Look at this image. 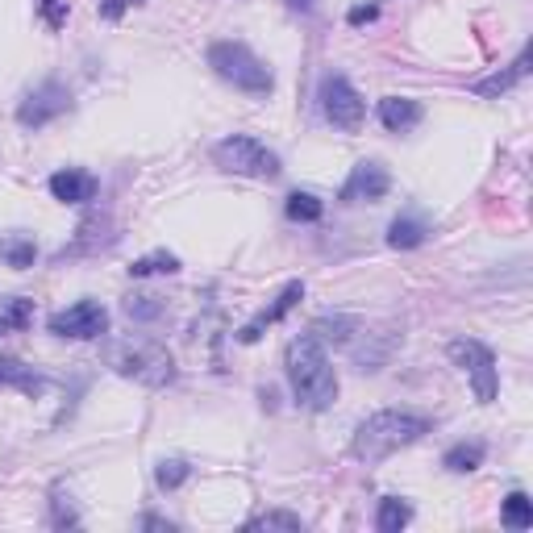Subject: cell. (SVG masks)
Masks as SVG:
<instances>
[{"instance_id":"16","label":"cell","mask_w":533,"mask_h":533,"mask_svg":"<svg viewBox=\"0 0 533 533\" xmlns=\"http://www.w3.org/2000/svg\"><path fill=\"white\" fill-rule=\"evenodd\" d=\"M0 259H5L13 271L34 267L38 259V242L30 234H0Z\"/></svg>"},{"instance_id":"20","label":"cell","mask_w":533,"mask_h":533,"mask_svg":"<svg viewBox=\"0 0 533 533\" xmlns=\"http://www.w3.org/2000/svg\"><path fill=\"white\" fill-rule=\"evenodd\" d=\"M30 321H34V300H25V296L0 300V338L17 334V329H25Z\"/></svg>"},{"instance_id":"1","label":"cell","mask_w":533,"mask_h":533,"mask_svg":"<svg viewBox=\"0 0 533 533\" xmlns=\"http://www.w3.org/2000/svg\"><path fill=\"white\" fill-rule=\"evenodd\" d=\"M284 371H288V384L300 409L309 413H325L329 404L338 400V375L329 367V354L313 334H300L296 342H288L284 350Z\"/></svg>"},{"instance_id":"11","label":"cell","mask_w":533,"mask_h":533,"mask_svg":"<svg viewBox=\"0 0 533 533\" xmlns=\"http://www.w3.org/2000/svg\"><path fill=\"white\" fill-rule=\"evenodd\" d=\"M300 300H304V284H300V279H292V284H288L284 292H279V296L267 304L263 313H255V317H250V321L238 329V342H242V346L259 342V338H263V329H267V325H275V321H284V317L296 309Z\"/></svg>"},{"instance_id":"29","label":"cell","mask_w":533,"mask_h":533,"mask_svg":"<svg viewBox=\"0 0 533 533\" xmlns=\"http://www.w3.org/2000/svg\"><path fill=\"white\" fill-rule=\"evenodd\" d=\"M38 9H42V17H46L50 30H63V25H67V9H63V0H38Z\"/></svg>"},{"instance_id":"4","label":"cell","mask_w":533,"mask_h":533,"mask_svg":"<svg viewBox=\"0 0 533 533\" xmlns=\"http://www.w3.org/2000/svg\"><path fill=\"white\" fill-rule=\"evenodd\" d=\"M209 67L221 75L225 84H234L246 96H271V88H275L267 63L246 42H213L209 46Z\"/></svg>"},{"instance_id":"22","label":"cell","mask_w":533,"mask_h":533,"mask_svg":"<svg viewBox=\"0 0 533 533\" xmlns=\"http://www.w3.org/2000/svg\"><path fill=\"white\" fill-rule=\"evenodd\" d=\"M180 271V259L171 255V250H155V255H146L138 263H130V275L134 279H146V275H175Z\"/></svg>"},{"instance_id":"23","label":"cell","mask_w":533,"mask_h":533,"mask_svg":"<svg viewBox=\"0 0 533 533\" xmlns=\"http://www.w3.org/2000/svg\"><path fill=\"white\" fill-rule=\"evenodd\" d=\"M504 525L509 529H529L533 525V500L525 496V492H513L509 500H504Z\"/></svg>"},{"instance_id":"6","label":"cell","mask_w":533,"mask_h":533,"mask_svg":"<svg viewBox=\"0 0 533 533\" xmlns=\"http://www.w3.org/2000/svg\"><path fill=\"white\" fill-rule=\"evenodd\" d=\"M450 354V363L454 367H463L467 379H471V388H475V400L479 404H492L496 392H500V371H496V354L484 346V342H475V338H454L446 346Z\"/></svg>"},{"instance_id":"14","label":"cell","mask_w":533,"mask_h":533,"mask_svg":"<svg viewBox=\"0 0 533 533\" xmlns=\"http://www.w3.org/2000/svg\"><path fill=\"white\" fill-rule=\"evenodd\" d=\"M525 75H529V50H521L517 63H513L509 71H496V75H488V80H475V84H471V92H475V96L496 100V96H504V92H513V88L525 80Z\"/></svg>"},{"instance_id":"27","label":"cell","mask_w":533,"mask_h":533,"mask_svg":"<svg viewBox=\"0 0 533 533\" xmlns=\"http://www.w3.org/2000/svg\"><path fill=\"white\" fill-rule=\"evenodd\" d=\"M125 313H130V321H159L163 317V300L159 296H130V300H125Z\"/></svg>"},{"instance_id":"13","label":"cell","mask_w":533,"mask_h":533,"mask_svg":"<svg viewBox=\"0 0 533 533\" xmlns=\"http://www.w3.org/2000/svg\"><path fill=\"white\" fill-rule=\"evenodd\" d=\"M421 117H425L421 100H409V96H384V100H379V121H384L388 134H409V130H417Z\"/></svg>"},{"instance_id":"30","label":"cell","mask_w":533,"mask_h":533,"mask_svg":"<svg viewBox=\"0 0 533 533\" xmlns=\"http://www.w3.org/2000/svg\"><path fill=\"white\" fill-rule=\"evenodd\" d=\"M375 5H367V9H350V25H363V21H375Z\"/></svg>"},{"instance_id":"21","label":"cell","mask_w":533,"mask_h":533,"mask_svg":"<svg viewBox=\"0 0 533 533\" xmlns=\"http://www.w3.org/2000/svg\"><path fill=\"white\" fill-rule=\"evenodd\" d=\"M409 521H413V509L400 496H384V500H379V513H375V529L379 533H400Z\"/></svg>"},{"instance_id":"12","label":"cell","mask_w":533,"mask_h":533,"mask_svg":"<svg viewBox=\"0 0 533 533\" xmlns=\"http://www.w3.org/2000/svg\"><path fill=\"white\" fill-rule=\"evenodd\" d=\"M96 192H100V184H96L92 171L67 167V171L50 175V196L63 200V205H88V200H96Z\"/></svg>"},{"instance_id":"2","label":"cell","mask_w":533,"mask_h":533,"mask_svg":"<svg viewBox=\"0 0 533 533\" xmlns=\"http://www.w3.org/2000/svg\"><path fill=\"white\" fill-rule=\"evenodd\" d=\"M429 434V417L421 413H404V409H384V413H371L359 429H354V438H350V454L359 463L375 467V463H384L388 454L404 450V446H413Z\"/></svg>"},{"instance_id":"24","label":"cell","mask_w":533,"mask_h":533,"mask_svg":"<svg viewBox=\"0 0 533 533\" xmlns=\"http://www.w3.org/2000/svg\"><path fill=\"white\" fill-rule=\"evenodd\" d=\"M321 213H325V205L313 192H292L288 196V217L292 221H321Z\"/></svg>"},{"instance_id":"3","label":"cell","mask_w":533,"mask_h":533,"mask_svg":"<svg viewBox=\"0 0 533 533\" xmlns=\"http://www.w3.org/2000/svg\"><path fill=\"white\" fill-rule=\"evenodd\" d=\"M109 367L125 379H138L146 388H167L175 384V359L167 354V346L146 342V338H130V342H109Z\"/></svg>"},{"instance_id":"10","label":"cell","mask_w":533,"mask_h":533,"mask_svg":"<svg viewBox=\"0 0 533 533\" xmlns=\"http://www.w3.org/2000/svg\"><path fill=\"white\" fill-rule=\"evenodd\" d=\"M388 188H392V175H388L384 163H375V159L371 163H354V171H350V180L342 184L338 200H342V205H359V200H384Z\"/></svg>"},{"instance_id":"25","label":"cell","mask_w":533,"mask_h":533,"mask_svg":"<svg viewBox=\"0 0 533 533\" xmlns=\"http://www.w3.org/2000/svg\"><path fill=\"white\" fill-rule=\"evenodd\" d=\"M50 525H59V529L80 525V513H75V504H71V496L63 488L50 492Z\"/></svg>"},{"instance_id":"28","label":"cell","mask_w":533,"mask_h":533,"mask_svg":"<svg viewBox=\"0 0 533 533\" xmlns=\"http://www.w3.org/2000/svg\"><path fill=\"white\" fill-rule=\"evenodd\" d=\"M246 529H292V533H300L304 529V521L296 517V513H263V517H255Z\"/></svg>"},{"instance_id":"8","label":"cell","mask_w":533,"mask_h":533,"mask_svg":"<svg viewBox=\"0 0 533 533\" xmlns=\"http://www.w3.org/2000/svg\"><path fill=\"white\" fill-rule=\"evenodd\" d=\"M46 329L55 338H100V334H109V309L105 304H96V300H80V304H71V309H59L55 317L46 321Z\"/></svg>"},{"instance_id":"17","label":"cell","mask_w":533,"mask_h":533,"mask_svg":"<svg viewBox=\"0 0 533 533\" xmlns=\"http://www.w3.org/2000/svg\"><path fill=\"white\" fill-rule=\"evenodd\" d=\"M309 334L321 346H346L354 334H359V321H354V317H321V321H313Z\"/></svg>"},{"instance_id":"26","label":"cell","mask_w":533,"mask_h":533,"mask_svg":"<svg viewBox=\"0 0 533 533\" xmlns=\"http://www.w3.org/2000/svg\"><path fill=\"white\" fill-rule=\"evenodd\" d=\"M188 475H192V467H188L184 459H163L159 471H155V479H159V488H163V492H175Z\"/></svg>"},{"instance_id":"5","label":"cell","mask_w":533,"mask_h":533,"mask_svg":"<svg viewBox=\"0 0 533 533\" xmlns=\"http://www.w3.org/2000/svg\"><path fill=\"white\" fill-rule=\"evenodd\" d=\"M213 163L221 171H230V175H246V180H275V175L284 171L275 150H267L259 138H250V134L221 138L213 146Z\"/></svg>"},{"instance_id":"18","label":"cell","mask_w":533,"mask_h":533,"mask_svg":"<svg viewBox=\"0 0 533 533\" xmlns=\"http://www.w3.org/2000/svg\"><path fill=\"white\" fill-rule=\"evenodd\" d=\"M484 454H488L484 442H459V446H450V450L442 454V467L454 471V475H467V471H475V467H484Z\"/></svg>"},{"instance_id":"32","label":"cell","mask_w":533,"mask_h":533,"mask_svg":"<svg viewBox=\"0 0 533 533\" xmlns=\"http://www.w3.org/2000/svg\"><path fill=\"white\" fill-rule=\"evenodd\" d=\"M288 9H292V13H313L317 0H288Z\"/></svg>"},{"instance_id":"15","label":"cell","mask_w":533,"mask_h":533,"mask_svg":"<svg viewBox=\"0 0 533 533\" xmlns=\"http://www.w3.org/2000/svg\"><path fill=\"white\" fill-rule=\"evenodd\" d=\"M0 388H17V392H25V396H42L46 379H42L34 367H25L21 359H9V354H0Z\"/></svg>"},{"instance_id":"19","label":"cell","mask_w":533,"mask_h":533,"mask_svg":"<svg viewBox=\"0 0 533 533\" xmlns=\"http://www.w3.org/2000/svg\"><path fill=\"white\" fill-rule=\"evenodd\" d=\"M429 238V225L421 221V217H396L392 225H388V246L392 250H413V246H421Z\"/></svg>"},{"instance_id":"31","label":"cell","mask_w":533,"mask_h":533,"mask_svg":"<svg viewBox=\"0 0 533 533\" xmlns=\"http://www.w3.org/2000/svg\"><path fill=\"white\" fill-rule=\"evenodd\" d=\"M142 529H167V533H171L175 525H171V521H163V517H142Z\"/></svg>"},{"instance_id":"7","label":"cell","mask_w":533,"mask_h":533,"mask_svg":"<svg viewBox=\"0 0 533 533\" xmlns=\"http://www.w3.org/2000/svg\"><path fill=\"white\" fill-rule=\"evenodd\" d=\"M321 113H325V121L334 125V130H342V134H359L363 121H367L363 96L354 92V84L346 80V75H338V71L321 80Z\"/></svg>"},{"instance_id":"9","label":"cell","mask_w":533,"mask_h":533,"mask_svg":"<svg viewBox=\"0 0 533 533\" xmlns=\"http://www.w3.org/2000/svg\"><path fill=\"white\" fill-rule=\"evenodd\" d=\"M67 109H71V92L63 84H55V80H46L17 105V121L25 125V130H42V125L63 117Z\"/></svg>"}]
</instances>
